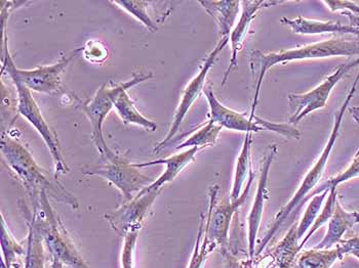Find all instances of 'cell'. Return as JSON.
I'll use <instances>...</instances> for the list:
<instances>
[{
  "label": "cell",
  "instance_id": "6da1fadb",
  "mask_svg": "<svg viewBox=\"0 0 359 268\" xmlns=\"http://www.w3.org/2000/svg\"><path fill=\"white\" fill-rule=\"evenodd\" d=\"M0 145L6 165L25 188L31 204L39 201L41 192H46L48 198L66 204L72 209H79V202L76 197L57 178L50 179L22 143L10 135L2 134Z\"/></svg>",
  "mask_w": 359,
  "mask_h": 268
},
{
  "label": "cell",
  "instance_id": "7a4b0ae2",
  "mask_svg": "<svg viewBox=\"0 0 359 268\" xmlns=\"http://www.w3.org/2000/svg\"><path fill=\"white\" fill-rule=\"evenodd\" d=\"M20 206L26 223L32 225L41 234L53 258L59 259L67 268H90L75 247L69 232L50 205L46 192H41L39 201L31 204V208L25 201L20 203Z\"/></svg>",
  "mask_w": 359,
  "mask_h": 268
},
{
  "label": "cell",
  "instance_id": "3957f363",
  "mask_svg": "<svg viewBox=\"0 0 359 268\" xmlns=\"http://www.w3.org/2000/svg\"><path fill=\"white\" fill-rule=\"evenodd\" d=\"M351 55H359V39L351 41V39L334 38L277 52L252 50L250 55V68L252 75L256 77V87H255L254 99H252L250 116H255L264 78L268 71L274 66L294 61L325 59V57H351Z\"/></svg>",
  "mask_w": 359,
  "mask_h": 268
},
{
  "label": "cell",
  "instance_id": "277c9868",
  "mask_svg": "<svg viewBox=\"0 0 359 268\" xmlns=\"http://www.w3.org/2000/svg\"><path fill=\"white\" fill-rule=\"evenodd\" d=\"M358 81L359 72L358 76H356L355 80H354L353 84H352V87L351 90H350L349 94H348L344 103H343L342 107H341L340 110H339L338 112L336 113V115H334V126H332L331 136H330L329 141H327V146L323 148L320 157H319L316 163L314 164L313 167H312L311 169L308 171V174H306L302 183H301L298 190L294 192L292 198L287 202V205H285V207H283V209L276 214V216L274 217L273 223H272L271 227L268 230L267 234L264 237L262 241H261L260 245H259V247L257 248L256 255H255V256H258V255L262 254L266 246H267L270 241L273 240L274 236H276L277 232H278L279 228L285 225V220L289 218L292 212L294 211V210H297L298 208H300L301 203L305 201V199L307 198L308 194H309L313 188H316V185H318L319 181L323 178V175L325 174V167H327V161H329L330 156H331L332 148H334V143H336L339 134H340L341 126H342L346 111L349 108L350 101H351L352 97H353L354 94H355L356 88H358Z\"/></svg>",
  "mask_w": 359,
  "mask_h": 268
},
{
  "label": "cell",
  "instance_id": "5b68a950",
  "mask_svg": "<svg viewBox=\"0 0 359 268\" xmlns=\"http://www.w3.org/2000/svg\"><path fill=\"white\" fill-rule=\"evenodd\" d=\"M4 65L2 72L6 71L11 77H15L22 82L31 92L39 94H53L59 92L62 85V77L66 69L79 52H83V48H76L70 54L64 55L57 63L50 66H41L32 70H21L15 67L12 55L8 50V35L4 32Z\"/></svg>",
  "mask_w": 359,
  "mask_h": 268
},
{
  "label": "cell",
  "instance_id": "8992f818",
  "mask_svg": "<svg viewBox=\"0 0 359 268\" xmlns=\"http://www.w3.org/2000/svg\"><path fill=\"white\" fill-rule=\"evenodd\" d=\"M254 179L255 174L252 170L248 178L247 187L243 190L241 197L235 201L231 200L229 197L217 204L219 187L215 185L210 188V207L205 221V237L217 249H221V252L229 248L230 225L233 220L234 215L249 197Z\"/></svg>",
  "mask_w": 359,
  "mask_h": 268
},
{
  "label": "cell",
  "instance_id": "52a82bcc",
  "mask_svg": "<svg viewBox=\"0 0 359 268\" xmlns=\"http://www.w3.org/2000/svg\"><path fill=\"white\" fill-rule=\"evenodd\" d=\"M11 78L14 81L15 90H17L18 112L29 123L32 124L33 127L41 135L46 147L50 150L53 161H54L55 178L57 179L60 175L67 174L69 172V167H68L67 163L64 159L61 143H60L57 132L48 125V121L44 119L39 106L33 99L31 90L15 77H11Z\"/></svg>",
  "mask_w": 359,
  "mask_h": 268
},
{
  "label": "cell",
  "instance_id": "ba28073f",
  "mask_svg": "<svg viewBox=\"0 0 359 268\" xmlns=\"http://www.w3.org/2000/svg\"><path fill=\"white\" fill-rule=\"evenodd\" d=\"M84 175L99 176L112 183L123 196V203L133 200L144 188L151 185L153 181L142 174L134 163H130L119 156L114 161H108L97 167L84 170Z\"/></svg>",
  "mask_w": 359,
  "mask_h": 268
},
{
  "label": "cell",
  "instance_id": "9c48e42d",
  "mask_svg": "<svg viewBox=\"0 0 359 268\" xmlns=\"http://www.w3.org/2000/svg\"><path fill=\"white\" fill-rule=\"evenodd\" d=\"M228 43H229V37H222L218 43H217V45L215 46L214 50L205 57L198 74L184 88L183 92H182L181 101H180L178 108H177L176 112H175L172 126H170V130H168L165 139L155 146L153 152L158 154L161 150H165L170 145L172 139L178 134L180 127H181L186 115L188 114L190 108H191L195 101L201 97L203 90H205V82H207L208 75L210 73V69L215 65L217 57H218V55H220L222 50L225 48Z\"/></svg>",
  "mask_w": 359,
  "mask_h": 268
},
{
  "label": "cell",
  "instance_id": "30bf717a",
  "mask_svg": "<svg viewBox=\"0 0 359 268\" xmlns=\"http://www.w3.org/2000/svg\"><path fill=\"white\" fill-rule=\"evenodd\" d=\"M358 65H359V59L350 62V63L343 64L332 73L331 76L325 78L318 86L310 92L302 94H290L287 95L290 108H294V114L290 118V123L292 125H296L305 117H307L310 113L325 108L327 99H329L334 86L352 68Z\"/></svg>",
  "mask_w": 359,
  "mask_h": 268
},
{
  "label": "cell",
  "instance_id": "8fae6325",
  "mask_svg": "<svg viewBox=\"0 0 359 268\" xmlns=\"http://www.w3.org/2000/svg\"><path fill=\"white\" fill-rule=\"evenodd\" d=\"M161 192V190H141L133 200L121 204L117 209L104 217L119 236L125 237L135 230L140 232L150 208Z\"/></svg>",
  "mask_w": 359,
  "mask_h": 268
},
{
  "label": "cell",
  "instance_id": "7c38bea8",
  "mask_svg": "<svg viewBox=\"0 0 359 268\" xmlns=\"http://www.w3.org/2000/svg\"><path fill=\"white\" fill-rule=\"evenodd\" d=\"M79 106L90 122L93 141L102 158L106 162L114 161L118 158V155L115 154L113 150L108 147L103 134L104 122L110 111L114 108L111 101V87H108L107 84H104L92 99L79 103Z\"/></svg>",
  "mask_w": 359,
  "mask_h": 268
},
{
  "label": "cell",
  "instance_id": "4fadbf2b",
  "mask_svg": "<svg viewBox=\"0 0 359 268\" xmlns=\"http://www.w3.org/2000/svg\"><path fill=\"white\" fill-rule=\"evenodd\" d=\"M277 154L276 145L269 146L266 150L265 156L261 166L260 177H259L258 188H257L256 197L249 217H248V247H249V257L254 258L256 255V241L260 230L261 221L265 208L266 201L268 200V179H269L270 168Z\"/></svg>",
  "mask_w": 359,
  "mask_h": 268
},
{
  "label": "cell",
  "instance_id": "5bb4252c",
  "mask_svg": "<svg viewBox=\"0 0 359 268\" xmlns=\"http://www.w3.org/2000/svg\"><path fill=\"white\" fill-rule=\"evenodd\" d=\"M154 75L152 73H140L134 75L130 80L123 82L118 85L111 87V101L113 107L116 110L117 114L121 117L123 123L128 125H137L145 128L148 132H155L157 129L156 123L149 120L141 114V112L136 108L133 99L128 94V90L138 85L142 82L152 79Z\"/></svg>",
  "mask_w": 359,
  "mask_h": 268
},
{
  "label": "cell",
  "instance_id": "9a60e30c",
  "mask_svg": "<svg viewBox=\"0 0 359 268\" xmlns=\"http://www.w3.org/2000/svg\"><path fill=\"white\" fill-rule=\"evenodd\" d=\"M208 106L210 111V121L218 124L221 127L227 128L234 132H245V134H257L264 129L265 119L255 115L254 118L247 116V114L237 112L224 106L217 99L216 94L212 92V87H208L205 90Z\"/></svg>",
  "mask_w": 359,
  "mask_h": 268
},
{
  "label": "cell",
  "instance_id": "2e32d148",
  "mask_svg": "<svg viewBox=\"0 0 359 268\" xmlns=\"http://www.w3.org/2000/svg\"><path fill=\"white\" fill-rule=\"evenodd\" d=\"M283 3V1H267V0H247L241 1V15L238 22L234 26L231 34L229 36V42L231 43V59H230L229 66L224 74L222 85H225L228 80L230 73L237 67V57L239 52L243 50V43L252 25V20L257 17L259 10L262 8H270V6H277V4Z\"/></svg>",
  "mask_w": 359,
  "mask_h": 268
},
{
  "label": "cell",
  "instance_id": "e0dca14e",
  "mask_svg": "<svg viewBox=\"0 0 359 268\" xmlns=\"http://www.w3.org/2000/svg\"><path fill=\"white\" fill-rule=\"evenodd\" d=\"M199 148H191L189 150H184L179 154L172 155L168 158L158 159V160H153L150 162H144V163H134L135 167L146 168L150 166L165 165V170L156 181H153L151 185L144 188L145 192L149 190H163V188L168 183H172L178 176L192 161L194 160L197 153L201 150Z\"/></svg>",
  "mask_w": 359,
  "mask_h": 268
},
{
  "label": "cell",
  "instance_id": "ac0fdd59",
  "mask_svg": "<svg viewBox=\"0 0 359 268\" xmlns=\"http://www.w3.org/2000/svg\"><path fill=\"white\" fill-rule=\"evenodd\" d=\"M280 22L296 34L318 35L323 33H340V34L354 35L359 39V29L350 25H343L338 22L318 21V20L305 19L303 17H298L296 19L283 17Z\"/></svg>",
  "mask_w": 359,
  "mask_h": 268
},
{
  "label": "cell",
  "instance_id": "d6986e66",
  "mask_svg": "<svg viewBox=\"0 0 359 268\" xmlns=\"http://www.w3.org/2000/svg\"><path fill=\"white\" fill-rule=\"evenodd\" d=\"M359 223L358 212H348L337 200L334 205V213L329 221L327 234L323 241L316 246V249H332L334 246L338 245L342 241L343 236L348 230Z\"/></svg>",
  "mask_w": 359,
  "mask_h": 268
},
{
  "label": "cell",
  "instance_id": "ffe728a7",
  "mask_svg": "<svg viewBox=\"0 0 359 268\" xmlns=\"http://www.w3.org/2000/svg\"><path fill=\"white\" fill-rule=\"evenodd\" d=\"M210 17L218 24L222 37H229L241 10V1H198Z\"/></svg>",
  "mask_w": 359,
  "mask_h": 268
},
{
  "label": "cell",
  "instance_id": "44dd1931",
  "mask_svg": "<svg viewBox=\"0 0 359 268\" xmlns=\"http://www.w3.org/2000/svg\"><path fill=\"white\" fill-rule=\"evenodd\" d=\"M252 134H245V141H243V148L239 153L237 158L236 166H235L233 185H232L231 194L230 199L237 200L243 194V187L245 183H248L252 167H250V150H252Z\"/></svg>",
  "mask_w": 359,
  "mask_h": 268
},
{
  "label": "cell",
  "instance_id": "7402d4cb",
  "mask_svg": "<svg viewBox=\"0 0 359 268\" xmlns=\"http://www.w3.org/2000/svg\"><path fill=\"white\" fill-rule=\"evenodd\" d=\"M0 236H1L2 260L4 261L6 267L8 268L24 267L20 261H21V257L25 258L27 248L18 243L11 230H8L2 214L1 221H0Z\"/></svg>",
  "mask_w": 359,
  "mask_h": 268
},
{
  "label": "cell",
  "instance_id": "603a6c76",
  "mask_svg": "<svg viewBox=\"0 0 359 268\" xmlns=\"http://www.w3.org/2000/svg\"><path fill=\"white\" fill-rule=\"evenodd\" d=\"M342 258L343 255L338 247L332 249L313 248L298 256L294 268H332L339 259Z\"/></svg>",
  "mask_w": 359,
  "mask_h": 268
},
{
  "label": "cell",
  "instance_id": "cb8c5ba5",
  "mask_svg": "<svg viewBox=\"0 0 359 268\" xmlns=\"http://www.w3.org/2000/svg\"><path fill=\"white\" fill-rule=\"evenodd\" d=\"M27 253L24 258V268H46L44 243L41 234L27 223Z\"/></svg>",
  "mask_w": 359,
  "mask_h": 268
},
{
  "label": "cell",
  "instance_id": "d4e9b609",
  "mask_svg": "<svg viewBox=\"0 0 359 268\" xmlns=\"http://www.w3.org/2000/svg\"><path fill=\"white\" fill-rule=\"evenodd\" d=\"M222 129H223V127L210 120L176 148L177 150H182V148L189 147L190 148L210 147V146L217 143V139H218Z\"/></svg>",
  "mask_w": 359,
  "mask_h": 268
},
{
  "label": "cell",
  "instance_id": "484cf974",
  "mask_svg": "<svg viewBox=\"0 0 359 268\" xmlns=\"http://www.w3.org/2000/svg\"><path fill=\"white\" fill-rule=\"evenodd\" d=\"M205 216L201 215V225H199L198 234H197L196 241L190 259L189 267L188 268H203L207 262L208 257L210 253L217 249L212 243L208 241L205 237Z\"/></svg>",
  "mask_w": 359,
  "mask_h": 268
},
{
  "label": "cell",
  "instance_id": "4316f807",
  "mask_svg": "<svg viewBox=\"0 0 359 268\" xmlns=\"http://www.w3.org/2000/svg\"><path fill=\"white\" fill-rule=\"evenodd\" d=\"M111 3L117 4L123 10H126L128 14L136 17L141 22L146 28L149 29L151 32H156L158 30L156 24L148 14V6L149 1H142V0H119V1H111Z\"/></svg>",
  "mask_w": 359,
  "mask_h": 268
},
{
  "label": "cell",
  "instance_id": "83f0119b",
  "mask_svg": "<svg viewBox=\"0 0 359 268\" xmlns=\"http://www.w3.org/2000/svg\"><path fill=\"white\" fill-rule=\"evenodd\" d=\"M330 190H325L321 194L316 195L310 201L309 205H308L307 209H306L304 216H303L302 220L298 223V237L299 240L302 241L303 237L307 234L311 228L313 223H316V218L319 215V212L323 209V202L327 199V195H329Z\"/></svg>",
  "mask_w": 359,
  "mask_h": 268
},
{
  "label": "cell",
  "instance_id": "f1b7e54d",
  "mask_svg": "<svg viewBox=\"0 0 359 268\" xmlns=\"http://www.w3.org/2000/svg\"><path fill=\"white\" fill-rule=\"evenodd\" d=\"M358 176H359V154H356L355 158L353 159V161L351 162L347 169L344 170L342 174H339L338 176L332 177L327 183H323L320 187L313 190L312 194L306 199L305 202L312 199V197L316 196V195L321 194L325 190H337V188L341 183L350 181V179L355 178Z\"/></svg>",
  "mask_w": 359,
  "mask_h": 268
},
{
  "label": "cell",
  "instance_id": "f546056e",
  "mask_svg": "<svg viewBox=\"0 0 359 268\" xmlns=\"http://www.w3.org/2000/svg\"><path fill=\"white\" fill-rule=\"evenodd\" d=\"M337 200H338L337 190H330L329 196H327V202H325L323 209H321L320 214L318 215L316 223H313V225L310 228L309 232L306 234L304 240L301 241V250L304 247L305 244L310 240V238H311V237L318 232L319 228L323 227L325 223H329L332 213H334V205H336Z\"/></svg>",
  "mask_w": 359,
  "mask_h": 268
},
{
  "label": "cell",
  "instance_id": "4dcf8cb0",
  "mask_svg": "<svg viewBox=\"0 0 359 268\" xmlns=\"http://www.w3.org/2000/svg\"><path fill=\"white\" fill-rule=\"evenodd\" d=\"M138 236V230H135V232H128L123 237V253H121L123 268H134L135 250H136Z\"/></svg>",
  "mask_w": 359,
  "mask_h": 268
},
{
  "label": "cell",
  "instance_id": "1f68e13d",
  "mask_svg": "<svg viewBox=\"0 0 359 268\" xmlns=\"http://www.w3.org/2000/svg\"><path fill=\"white\" fill-rule=\"evenodd\" d=\"M84 59L90 63L101 64L108 59V50L102 42L90 41L83 48Z\"/></svg>",
  "mask_w": 359,
  "mask_h": 268
},
{
  "label": "cell",
  "instance_id": "d6a6232c",
  "mask_svg": "<svg viewBox=\"0 0 359 268\" xmlns=\"http://www.w3.org/2000/svg\"><path fill=\"white\" fill-rule=\"evenodd\" d=\"M323 3L332 10V12H339V10H347L346 13L358 15L359 17V6L352 1H323Z\"/></svg>",
  "mask_w": 359,
  "mask_h": 268
},
{
  "label": "cell",
  "instance_id": "836d02e7",
  "mask_svg": "<svg viewBox=\"0 0 359 268\" xmlns=\"http://www.w3.org/2000/svg\"><path fill=\"white\" fill-rule=\"evenodd\" d=\"M340 250L341 254L353 255L359 259V237L349 239V240H342L337 245Z\"/></svg>",
  "mask_w": 359,
  "mask_h": 268
},
{
  "label": "cell",
  "instance_id": "e575fe53",
  "mask_svg": "<svg viewBox=\"0 0 359 268\" xmlns=\"http://www.w3.org/2000/svg\"><path fill=\"white\" fill-rule=\"evenodd\" d=\"M222 255H223L224 261L220 268H243L245 267V260H241L236 255L232 253L229 248L222 251Z\"/></svg>",
  "mask_w": 359,
  "mask_h": 268
},
{
  "label": "cell",
  "instance_id": "d590c367",
  "mask_svg": "<svg viewBox=\"0 0 359 268\" xmlns=\"http://www.w3.org/2000/svg\"><path fill=\"white\" fill-rule=\"evenodd\" d=\"M349 112L352 117H353L354 120L359 123V107H350ZM358 154H359V150Z\"/></svg>",
  "mask_w": 359,
  "mask_h": 268
},
{
  "label": "cell",
  "instance_id": "8d00e7d4",
  "mask_svg": "<svg viewBox=\"0 0 359 268\" xmlns=\"http://www.w3.org/2000/svg\"><path fill=\"white\" fill-rule=\"evenodd\" d=\"M52 267L50 268H65V267H64L63 263H62L61 261L59 260V259L53 258L52 257Z\"/></svg>",
  "mask_w": 359,
  "mask_h": 268
},
{
  "label": "cell",
  "instance_id": "74e56055",
  "mask_svg": "<svg viewBox=\"0 0 359 268\" xmlns=\"http://www.w3.org/2000/svg\"><path fill=\"white\" fill-rule=\"evenodd\" d=\"M0 265H1V268H8V267H6V263H4V261L2 260V258H1V262H0ZM22 268H24V267H22Z\"/></svg>",
  "mask_w": 359,
  "mask_h": 268
}]
</instances>
